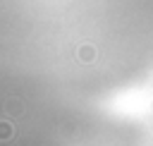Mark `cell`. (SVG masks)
Listing matches in <instances>:
<instances>
[{
    "label": "cell",
    "instance_id": "1",
    "mask_svg": "<svg viewBox=\"0 0 153 146\" xmlns=\"http://www.w3.org/2000/svg\"><path fill=\"white\" fill-rule=\"evenodd\" d=\"M12 136V124L10 122H0V141H7Z\"/></svg>",
    "mask_w": 153,
    "mask_h": 146
}]
</instances>
